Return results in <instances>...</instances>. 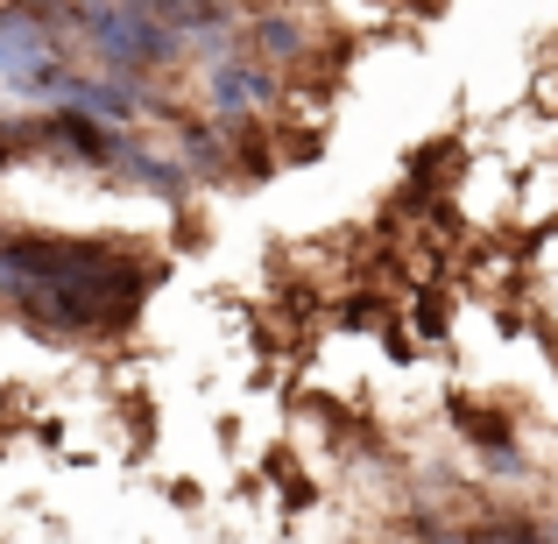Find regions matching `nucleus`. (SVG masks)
<instances>
[{
	"label": "nucleus",
	"instance_id": "f257e3e1",
	"mask_svg": "<svg viewBox=\"0 0 558 544\" xmlns=\"http://www.w3.org/2000/svg\"><path fill=\"white\" fill-rule=\"evenodd\" d=\"M78 28L99 50L107 78H142V71H170L184 57V36L163 28L156 14L128 8V0H78Z\"/></svg>",
	"mask_w": 558,
	"mask_h": 544
},
{
	"label": "nucleus",
	"instance_id": "f03ea898",
	"mask_svg": "<svg viewBox=\"0 0 558 544\" xmlns=\"http://www.w3.org/2000/svg\"><path fill=\"white\" fill-rule=\"evenodd\" d=\"M43 121V149H57V156H71V164H85V170H113V156H121V128L113 121H93L85 107H50V113H36Z\"/></svg>",
	"mask_w": 558,
	"mask_h": 544
},
{
	"label": "nucleus",
	"instance_id": "7ed1b4c3",
	"mask_svg": "<svg viewBox=\"0 0 558 544\" xmlns=\"http://www.w3.org/2000/svg\"><path fill=\"white\" fill-rule=\"evenodd\" d=\"M170 121H178V135H184V178L191 184H227V178H241V170H233V135H227V128L184 121V113H170Z\"/></svg>",
	"mask_w": 558,
	"mask_h": 544
},
{
	"label": "nucleus",
	"instance_id": "20e7f679",
	"mask_svg": "<svg viewBox=\"0 0 558 544\" xmlns=\"http://www.w3.org/2000/svg\"><path fill=\"white\" fill-rule=\"evenodd\" d=\"M269 99H276L269 64H255V57H219L213 64V107L219 113H247V107H269Z\"/></svg>",
	"mask_w": 558,
	"mask_h": 544
},
{
	"label": "nucleus",
	"instance_id": "39448f33",
	"mask_svg": "<svg viewBox=\"0 0 558 544\" xmlns=\"http://www.w3.org/2000/svg\"><path fill=\"white\" fill-rule=\"evenodd\" d=\"M57 99H64V107H85L93 121H113V128H121V121H135V113H142V93H135L128 78H78V71H71V78H64V93H57Z\"/></svg>",
	"mask_w": 558,
	"mask_h": 544
},
{
	"label": "nucleus",
	"instance_id": "423d86ee",
	"mask_svg": "<svg viewBox=\"0 0 558 544\" xmlns=\"http://www.w3.org/2000/svg\"><path fill=\"white\" fill-rule=\"evenodd\" d=\"M113 170H121L128 184H142V191H156V198H170V205H184V198H191V178H184V164H170V156L142 149V142H121Z\"/></svg>",
	"mask_w": 558,
	"mask_h": 544
},
{
	"label": "nucleus",
	"instance_id": "0eeeda50",
	"mask_svg": "<svg viewBox=\"0 0 558 544\" xmlns=\"http://www.w3.org/2000/svg\"><path fill=\"white\" fill-rule=\"evenodd\" d=\"M452 424H460V432L481 446V460H488L495 474H523V452H517V438H509V418H502V410L488 418V410H474V403H452Z\"/></svg>",
	"mask_w": 558,
	"mask_h": 544
},
{
	"label": "nucleus",
	"instance_id": "6e6552de",
	"mask_svg": "<svg viewBox=\"0 0 558 544\" xmlns=\"http://www.w3.org/2000/svg\"><path fill=\"white\" fill-rule=\"evenodd\" d=\"M50 50H57L50 28H43L28 8H0V71H8V78H14V71H28L36 57H50Z\"/></svg>",
	"mask_w": 558,
	"mask_h": 544
},
{
	"label": "nucleus",
	"instance_id": "1a4fd4ad",
	"mask_svg": "<svg viewBox=\"0 0 558 544\" xmlns=\"http://www.w3.org/2000/svg\"><path fill=\"white\" fill-rule=\"evenodd\" d=\"M247 43H255L269 64H290V57H304V28L290 22V14H262V22H247Z\"/></svg>",
	"mask_w": 558,
	"mask_h": 544
},
{
	"label": "nucleus",
	"instance_id": "9d476101",
	"mask_svg": "<svg viewBox=\"0 0 558 544\" xmlns=\"http://www.w3.org/2000/svg\"><path fill=\"white\" fill-rule=\"evenodd\" d=\"M466 544H551L545 523H531V517H495V523H474V531H460Z\"/></svg>",
	"mask_w": 558,
	"mask_h": 544
},
{
	"label": "nucleus",
	"instance_id": "9b49d317",
	"mask_svg": "<svg viewBox=\"0 0 558 544\" xmlns=\"http://www.w3.org/2000/svg\"><path fill=\"white\" fill-rule=\"evenodd\" d=\"M64 78H71V64H64V57H36V64H28V71H14V85H22V93H36V99H57V93H64Z\"/></svg>",
	"mask_w": 558,
	"mask_h": 544
},
{
	"label": "nucleus",
	"instance_id": "f8f14e48",
	"mask_svg": "<svg viewBox=\"0 0 558 544\" xmlns=\"http://www.w3.org/2000/svg\"><path fill=\"white\" fill-rule=\"evenodd\" d=\"M14 164V142H8V128H0V170H8Z\"/></svg>",
	"mask_w": 558,
	"mask_h": 544
},
{
	"label": "nucleus",
	"instance_id": "ddd939ff",
	"mask_svg": "<svg viewBox=\"0 0 558 544\" xmlns=\"http://www.w3.org/2000/svg\"><path fill=\"white\" fill-rule=\"evenodd\" d=\"M432 544H466V537L460 531H432Z\"/></svg>",
	"mask_w": 558,
	"mask_h": 544
},
{
	"label": "nucleus",
	"instance_id": "4468645a",
	"mask_svg": "<svg viewBox=\"0 0 558 544\" xmlns=\"http://www.w3.org/2000/svg\"><path fill=\"white\" fill-rule=\"evenodd\" d=\"M8 8H28V14H36V8H43V0H8Z\"/></svg>",
	"mask_w": 558,
	"mask_h": 544
},
{
	"label": "nucleus",
	"instance_id": "2eb2a0df",
	"mask_svg": "<svg viewBox=\"0 0 558 544\" xmlns=\"http://www.w3.org/2000/svg\"><path fill=\"white\" fill-rule=\"evenodd\" d=\"M0 241H8V227H0Z\"/></svg>",
	"mask_w": 558,
	"mask_h": 544
}]
</instances>
